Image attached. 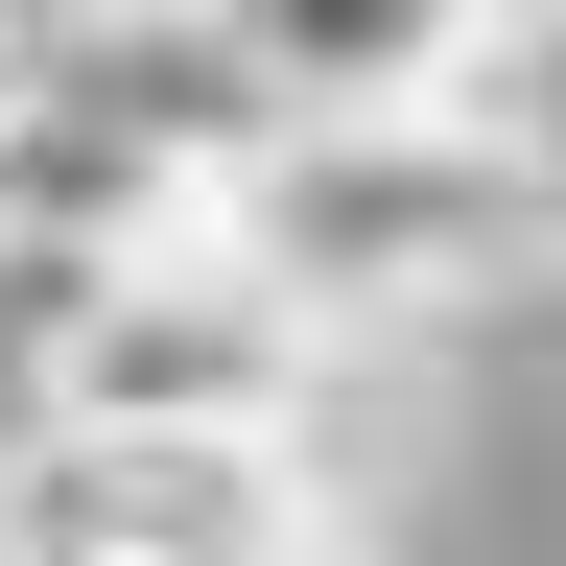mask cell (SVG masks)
Listing matches in <instances>:
<instances>
[{"mask_svg":"<svg viewBox=\"0 0 566 566\" xmlns=\"http://www.w3.org/2000/svg\"><path fill=\"white\" fill-rule=\"evenodd\" d=\"M331 378H354V331L260 237H166V260H118L95 307L24 331V424H118V449H307Z\"/></svg>","mask_w":566,"mask_h":566,"instance_id":"cell-1","label":"cell"},{"mask_svg":"<svg viewBox=\"0 0 566 566\" xmlns=\"http://www.w3.org/2000/svg\"><path fill=\"white\" fill-rule=\"evenodd\" d=\"M237 237L307 283L331 331H378V307H449V283L543 260V212H520V166H472V142H424V118H283V166L237 189Z\"/></svg>","mask_w":566,"mask_h":566,"instance_id":"cell-2","label":"cell"},{"mask_svg":"<svg viewBox=\"0 0 566 566\" xmlns=\"http://www.w3.org/2000/svg\"><path fill=\"white\" fill-rule=\"evenodd\" d=\"M0 566H331V472H307V449L0 424Z\"/></svg>","mask_w":566,"mask_h":566,"instance_id":"cell-3","label":"cell"}]
</instances>
